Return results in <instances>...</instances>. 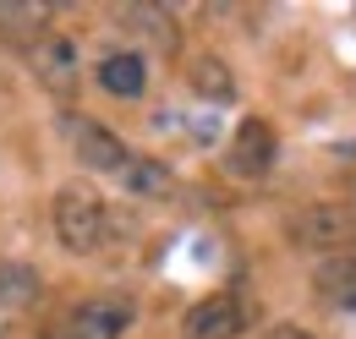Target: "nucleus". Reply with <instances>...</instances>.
Segmentation results:
<instances>
[{"label":"nucleus","mask_w":356,"mask_h":339,"mask_svg":"<svg viewBox=\"0 0 356 339\" xmlns=\"http://www.w3.org/2000/svg\"><path fill=\"white\" fill-rule=\"evenodd\" d=\"M49 230H55L60 252L93 257L110 241V213H104V203H99L93 186L66 181V186H55V197H49Z\"/></svg>","instance_id":"f257e3e1"},{"label":"nucleus","mask_w":356,"mask_h":339,"mask_svg":"<svg viewBox=\"0 0 356 339\" xmlns=\"http://www.w3.org/2000/svg\"><path fill=\"white\" fill-rule=\"evenodd\" d=\"M268 339H312L307 329H296V323H285V329H268Z\"/></svg>","instance_id":"2eb2a0df"},{"label":"nucleus","mask_w":356,"mask_h":339,"mask_svg":"<svg viewBox=\"0 0 356 339\" xmlns=\"http://www.w3.org/2000/svg\"><path fill=\"white\" fill-rule=\"evenodd\" d=\"M49 11H55L49 0H0V39L28 49L33 39L49 33Z\"/></svg>","instance_id":"6e6552de"},{"label":"nucleus","mask_w":356,"mask_h":339,"mask_svg":"<svg viewBox=\"0 0 356 339\" xmlns=\"http://www.w3.org/2000/svg\"><path fill=\"white\" fill-rule=\"evenodd\" d=\"M127 323H132V301L127 296H88L49 329V339H121Z\"/></svg>","instance_id":"20e7f679"},{"label":"nucleus","mask_w":356,"mask_h":339,"mask_svg":"<svg viewBox=\"0 0 356 339\" xmlns=\"http://www.w3.org/2000/svg\"><path fill=\"white\" fill-rule=\"evenodd\" d=\"M241 329H247V301L230 290L186 306V339H236Z\"/></svg>","instance_id":"423d86ee"},{"label":"nucleus","mask_w":356,"mask_h":339,"mask_svg":"<svg viewBox=\"0 0 356 339\" xmlns=\"http://www.w3.org/2000/svg\"><path fill=\"white\" fill-rule=\"evenodd\" d=\"M285 230H291V247L312 252L318 263L356 252V208L351 203H307V208L291 213Z\"/></svg>","instance_id":"f03ea898"},{"label":"nucleus","mask_w":356,"mask_h":339,"mask_svg":"<svg viewBox=\"0 0 356 339\" xmlns=\"http://www.w3.org/2000/svg\"><path fill=\"white\" fill-rule=\"evenodd\" d=\"M121 28H132V33H143L148 44H159L165 55L181 44L176 33V17H170V6H121Z\"/></svg>","instance_id":"f8f14e48"},{"label":"nucleus","mask_w":356,"mask_h":339,"mask_svg":"<svg viewBox=\"0 0 356 339\" xmlns=\"http://www.w3.org/2000/svg\"><path fill=\"white\" fill-rule=\"evenodd\" d=\"M132 197H143V203H165V197H176V175H170V165H159V159H143V154H132V165L115 175Z\"/></svg>","instance_id":"9b49d317"},{"label":"nucleus","mask_w":356,"mask_h":339,"mask_svg":"<svg viewBox=\"0 0 356 339\" xmlns=\"http://www.w3.org/2000/svg\"><path fill=\"white\" fill-rule=\"evenodd\" d=\"M312 290L329 301L334 312H356V252L346 257H323L312 274Z\"/></svg>","instance_id":"9d476101"},{"label":"nucleus","mask_w":356,"mask_h":339,"mask_svg":"<svg viewBox=\"0 0 356 339\" xmlns=\"http://www.w3.org/2000/svg\"><path fill=\"white\" fill-rule=\"evenodd\" d=\"M99 88H104L110 99H143V88H148V60H143L137 49L104 55V60H99Z\"/></svg>","instance_id":"1a4fd4ad"},{"label":"nucleus","mask_w":356,"mask_h":339,"mask_svg":"<svg viewBox=\"0 0 356 339\" xmlns=\"http://www.w3.org/2000/svg\"><path fill=\"white\" fill-rule=\"evenodd\" d=\"M186 83L197 99H209V104H230L236 99V77H230V66H225L220 55H197L192 66H186Z\"/></svg>","instance_id":"ddd939ff"},{"label":"nucleus","mask_w":356,"mask_h":339,"mask_svg":"<svg viewBox=\"0 0 356 339\" xmlns=\"http://www.w3.org/2000/svg\"><path fill=\"white\" fill-rule=\"evenodd\" d=\"M39 290H44V279H39V268H33V263H0V306H6V312L33 306Z\"/></svg>","instance_id":"4468645a"},{"label":"nucleus","mask_w":356,"mask_h":339,"mask_svg":"<svg viewBox=\"0 0 356 339\" xmlns=\"http://www.w3.org/2000/svg\"><path fill=\"white\" fill-rule=\"evenodd\" d=\"M28 66H33V77L49 88V93H72L77 83V44L66 39V33H44V39L28 44Z\"/></svg>","instance_id":"0eeeda50"},{"label":"nucleus","mask_w":356,"mask_h":339,"mask_svg":"<svg viewBox=\"0 0 356 339\" xmlns=\"http://www.w3.org/2000/svg\"><path fill=\"white\" fill-rule=\"evenodd\" d=\"M274 154H280V142H274V126L268 121H241V126L230 131V148H225V170L236 175V181H264L268 165H274Z\"/></svg>","instance_id":"39448f33"},{"label":"nucleus","mask_w":356,"mask_h":339,"mask_svg":"<svg viewBox=\"0 0 356 339\" xmlns=\"http://www.w3.org/2000/svg\"><path fill=\"white\" fill-rule=\"evenodd\" d=\"M60 137L72 142V154H77V165H88L93 175H121V170L132 165V148L115 137V131L104 126V121H93V115H77V110H60Z\"/></svg>","instance_id":"7ed1b4c3"}]
</instances>
